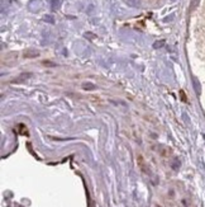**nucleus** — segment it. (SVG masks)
I'll return each mask as SVG.
<instances>
[{"label":"nucleus","instance_id":"2","mask_svg":"<svg viewBox=\"0 0 205 207\" xmlns=\"http://www.w3.org/2000/svg\"><path fill=\"white\" fill-rule=\"evenodd\" d=\"M130 7H138L139 5V0H127Z\"/></svg>","mask_w":205,"mask_h":207},{"label":"nucleus","instance_id":"5","mask_svg":"<svg viewBox=\"0 0 205 207\" xmlns=\"http://www.w3.org/2000/svg\"><path fill=\"white\" fill-rule=\"evenodd\" d=\"M162 45H164V41H160V42H156V45H155V47H161Z\"/></svg>","mask_w":205,"mask_h":207},{"label":"nucleus","instance_id":"3","mask_svg":"<svg viewBox=\"0 0 205 207\" xmlns=\"http://www.w3.org/2000/svg\"><path fill=\"white\" fill-rule=\"evenodd\" d=\"M199 4V0H191V10H194Z\"/></svg>","mask_w":205,"mask_h":207},{"label":"nucleus","instance_id":"4","mask_svg":"<svg viewBox=\"0 0 205 207\" xmlns=\"http://www.w3.org/2000/svg\"><path fill=\"white\" fill-rule=\"evenodd\" d=\"M44 21H48V22H51V23L55 22V21H53V18H52L51 15H46V17H44Z\"/></svg>","mask_w":205,"mask_h":207},{"label":"nucleus","instance_id":"1","mask_svg":"<svg viewBox=\"0 0 205 207\" xmlns=\"http://www.w3.org/2000/svg\"><path fill=\"white\" fill-rule=\"evenodd\" d=\"M51 7L53 10H56L60 8V0H51Z\"/></svg>","mask_w":205,"mask_h":207}]
</instances>
